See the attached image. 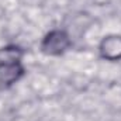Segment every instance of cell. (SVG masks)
<instances>
[{"instance_id": "obj_1", "label": "cell", "mask_w": 121, "mask_h": 121, "mask_svg": "<svg viewBox=\"0 0 121 121\" xmlns=\"http://www.w3.org/2000/svg\"><path fill=\"white\" fill-rule=\"evenodd\" d=\"M21 51L16 47L0 49V83L11 85L20 79L24 69L20 63Z\"/></svg>"}, {"instance_id": "obj_2", "label": "cell", "mask_w": 121, "mask_h": 121, "mask_svg": "<svg viewBox=\"0 0 121 121\" xmlns=\"http://www.w3.org/2000/svg\"><path fill=\"white\" fill-rule=\"evenodd\" d=\"M70 45V39L65 31H51L42 41V52L47 55H59L66 51V48Z\"/></svg>"}, {"instance_id": "obj_3", "label": "cell", "mask_w": 121, "mask_h": 121, "mask_svg": "<svg viewBox=\"0 0 121 121\" xmlns=\"http://www.w3.org/2000/svg\"><path fill=\"white\" fill-rule=\"evenodd\" d=\"M101 56L110 60H117L121 58V37L120 35H108L100 44Z\"/></svg>"}]
</instances>
